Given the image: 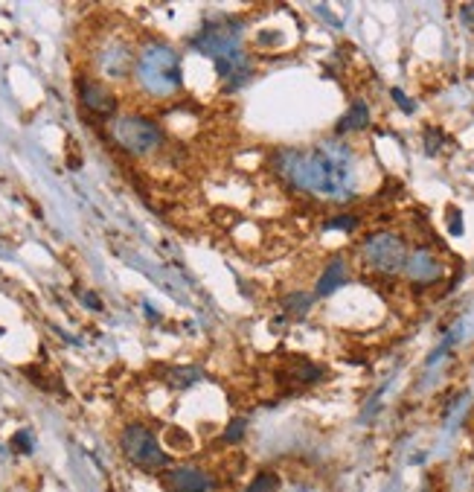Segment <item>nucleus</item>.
I'll list each match as a JSON object with an SVG mask.
<instances>
[{
    "mask_svg": "<svg viewBox=\"0 0 474 492\" xmlns=\"http://www.w3.org/2000/svg\"><path fill=\"white\" fill-rule=\"evenodd\" d=\"M29 434H24V432H20L18 437H15V446L20 448V452H29V440H27Z\"/></svg>",
    "mask_w": 474,
    "mask_h": 492,
    "instance_id": "17",
    "label": "nucleus"
},
{
    "mask_svg": "<svg viewBox=\"0 0 474 492\" xmlns=\"http://www.w3.org/2000/svg\"><path fill=\"white\" fill-rule=\"evenodd\" d=\"M245 428H248L245 420H236V423L225 432V440H230V443H236V440H241V432H245Z\"/></svg>",
    "mask_w": 474,
    "mask_h": 492,
    "instance_id": "14",
    "label": "nucleus"
},
{
    "mask_svg": "<svg viewBox=\"0 0 474 492\" xmlns=\"http://www.w3.org/2000/svg\"><path fill=\"white\" fill-rule=\"evenodd\" d=\"M134 70H137V79L146 93H152L157 99H166V97H175L181 91V59L170 47V44H161V41H149L140 56L134 61Z\"/></svg>",
    "mask_w": 474,
    "mask_h": 492,
    "instance_id": "2",
    "label": "nucleus"
},
{
    "mask_svg": "<svg viewBox=\"0 0 474 492\" xmlns=\"http://www.w3.org/2000/svg\"><path fill=\"white\" fill-rule=\"evenodd\" d=\"M425 492H431V489H425Z\"/></svg>",
    "mask_w": 474,
    "mask_h": 492,
    "instance_id": "19",
    "label": "nucleus"
},
{
    "mask_svg": "<svg viewBox=\"0 0 474 492\" xmlns=\"http://www.w3.org/2000/svg\"><path fill=\"white\" fill-rule=\"evenodd\" d=\"M111 138L122 152L134 155V158H149L163 146V129L149 117L140 114H120L111 123Z\"/></svg>",
    "mask_w": 474,
    "mask_h": 492,
    "instance_id": "3",
    "label": "nucleus"
},
{
    "mask_svg": "<svg viewBox=\"0 0 474 492\" xmlns=\"http://www.w3.org/2000/svg\"><path fill=\"white\" fill-rule=\"evenodd\" d=\"M76 91H79V102L82 108L97 114V117H117V97H114V91L108 85H102L97 79H79L76 82Z\"/></svg>",
    "mask_w": 474,
    "mask_h": 492,
    "instance_id": "8",
    "label": "nucleus"
},
{
    "mask_svg": "<svg viewBox=\"0 0 474 492\" xmlns=\"http://www.w3.org/2000/svg\"><path fill=\"white\" fill-rule=\"evenodd\" d=\"M367 123H370V111H367L364 102H355L352 111L346 114V117L338 123V134H346V131H364Z\"/></svg>",
    "mask_w": 474,
    "mask_h": 492,
    "instance_id": "11",
    "label": "nucleus"
},
{
    "mask_svg": "<svg viewBox=\"0 0 474 492\" xmlns=\"http://www.w3.org/2000/svg\"><path fill=\"white\" fill-rule=\"evenodd\" d=\"M280 172L288 178L291 184L312 190L318 195L341 198L350 195L352 190V155L338 146H323V149L312 152H288L277 158Z\"/></svg>",
    "mask_w": 474,
    "mask_h": 492,
    "instance_id": "1",
    "label": "nucleus"
},
{
    "mask_svg": "<svg viewBox=\"0 0 474 492\" xmlns=\"http://www.w3.org/2000/svg\"><path fill=\"white\" fill-rule=\"evenodd\" d=\"M393 99H396V102H399V106H402V108H405L407 114H410V111H414V102H410V99L405 97V93H402V91H399V88H393Z\"/></svg>",
    "mask_w": 474,
    "mask_h": 492,
    "instance_id": "16",
    "label": "nucleus"
},
{
    "mask_svg": "<svg viewBox=\"0 0 474 492\" xmlns=\"http://www.w3.org/2000/svg\"><path fill=\"white\" fill-rule=\"evenodd\" d=\"M122 452L134 466L149 469V472H161V469L170 466V455L163 452L149 428L140 423H131L122 432Z\"/></svg>",
    "mask_w": 474,
    "mask_h": 492,
    "instance_id": "5",
    "label": "nucleus"
},
{
    "mask_svg": "<svg viewBox=\"0 0 474 492\" xmlns=\"http://www.w3.org/2000/svg\"><path fill=\"white\" fill-rule=\"evenodd\" d=\"M405 274L410 282H416V286H431V282H437L442 274H446V266H442V259L434 248L419 245L407 254Z\"/></svg>",
    "mask_w": 474,
    "mask_h": 492,
    "instance_id": "7",
    "label": "nucleus"
},
{
    "mask_svg": "<svg viewBox=\"0 0 474 492\" xmlns=\"http://www.w3.org/2000/svg\"><path fill=\"white\" fill-rule=\"evenodd\" d=\"M163 484L172 492H216V480L198 466H178L163 475Z\"/></svg>",
    "mask_w": 474,
    "mask_h": 492,
    "instance_id": "9",
    "label": "nucleus"
},
{
    "mask_svg": "<svg viewBox=\"0 0 474 492\" xmlns=\"http://www.w3.org/2000/svg\"><path fill=\"white\" fill-rule=\"evenodd\" d=\"M344 280H346V268H344L341 259H335V263L320 274L318 289H314V291H318V298H329L335 289H341V286H344Z\"/></svg>",
    "mask_w": 474,
    "mask_h": 492,
    "instance_id": "10",
    "label": "nucleus"
},
{
    "mask_svg": "<svg viewBox=\"0 0 474 492\" xmlns=\"http://www.w3.org/2000/svg\"><path fill=\"white\" fill-rule=\"evenodd\" d=\"M273 489H277V475H271V472L257 475L254 484L248 487V492H273Z\"/></svg>",
    "mask_w": 474,
    "mask_h": 492,
    "instance_id": "13",
    "label": "nucleus"
},
{
    "mask_svg": "<svg viewBox=\"0 0 474 492\" xmlns=\"http://www.w3.org/2000/svg\"><path fill=\"white\" fill-rule=\"evenodd\" d=\"M198 370H193V368H175L172 373H170V382L175 385V387H186V385H193V382H198Z\"/></svg>",
    "mask_w": 474,
    "mask_h": 492,
    "instance_id": "12",
    "label": "nucleus"
},
{
    "mask_svg": "<svg viewBox=\"0 0 474 492\" xmlns=\"http://www.w3.org/2000/svg\"><path fill=\"white\" fill-rule=\"evenodd\" d=\"M294 492H314V489H294Z\"/></svg>",
    "mask_w": 474,
    "mask_h": 492,
    "instance_id": "18",
    "label": "nucleus"
},
{
    "mask_svg": "<svg viewBox=\"0 0 474 492\" xmlns=\"http://www.w3.org/2000/svg\"><path fill=\"white\" fill-rule=\"evenodd\" d=\"M195 47L201 50V53L213 56L216 61L233 59L241 53L239 27L230 24V20H209V24L201 29V36L195 38Z\"/></svg>",
    "mask_w": 474,
    "mask_h": 492,
    "instance_id": "6",
    "label": "nucleus"
},
{
    "mask_svg": "<svg viewBox=\"0 0 474 492\" xmlns=\"http://www.w3.org/2000/svg\"><path fill=\"white\" fill-rule=\"evenodd\" d=\"M355 225H358L355 216H341V218H332L329 222V227H335V230H352Z\"/></svg>",
    "mask_w": 474,
    "mask_h": 492,
    "instance_id": "15",
    "label": "nucleus"
},
{
    "mask_svg": "<svg viewBox=\"0 0 474 492\" xmlns=\"http://www.w3.org/2000/svg\"><path fill=\"white\" fill-rule=\"evenodd\" d=\"M407 245L399 234H390V230H378V234H370L361 245V263L375 271V274L393 277L399 271H405L407 263Z\"/></svg>",
    "mask_w": 474,
    "mask_h": 492,
    "instance_id": "4",
    "label": "nucleus"
}]
</instances>
